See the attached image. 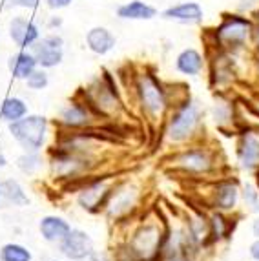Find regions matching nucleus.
Wrapping results in <instances>:
<instances>
[{
  "label": "nucleus",
  "mask_w": 259,
  "mask_h": 261,
  "mask_svg": "<svg viewBox=\"0 0 259 261\" xmlns=\"http://www.w3.org/2000/svg\"><path fill=\"white\" fill-rule=\"evenodd\" d=\"M203 128V110L186 95L170 108L166 121H164V137L170 144L183 146L197 139Z\"/></svg>",
  "instance_id": "obj_1"
},
{
  "label": "nucleus",
  "mask_w": 259,
  "mask_h": 261,
  "mask_svg": "<svg viewBox=\"0 0 259 261\" xmlns=\"http://www.w3.org/2000/svg\"><path fill=\"white\" fill-rule=\"evenodd\" d=\"M134 93L139 110H141L146 121H166V115H168L173 102L172 97H170L168 86L161 83V79L157 75L150 73V71H143V73L135 75Z\"/></svg>",
  "instance_id": "obj_2"
},
{
  "label": "nucleus",
  "mask_w": 259,
  "mask_h": 261,
  "mask_svg": "<svg viewBox=\"0 0 259 261\" xmlns=\"http://www.w3.org/2000/svg\"><path fill=\"white\" fill-rule=\"evenodd\" d=\"M166 236H168V226L161 219H146L132 230L124 245L137 257V261H161Z\"/></svg>",
  "instance_id": "obj_3"
},
{
  "label": "nucleus",
  "mask_w": 259,
  "mask_h": 261,
  "mask_svg": "<svg viewBox=\"0 0 259 261\" xmlns=\"http://www.w3.org/2000/svg\"><path fill=\"white\" fill-rule=\"evenodd\" d=\"M172 166L175 172H181L188 177H208L216 174L217 157L216 152L208 146L190 144L186 148H181L177 153H173Z\"/></svg>",
  "instance_id": "obj_4"
},
{
  "label": "nucleus",
  "mask_w": 259,
  "mask_h": 261,
  "mask_svg": "<svg viewBox=\"0 0 259 261\" xmlns=\"http://www.w3.org/2000/svg\"><path fill=\"white\" fill-rule=\"evenodd\" d=\"M8 130L22 152H40L46 144L49 121L39 113H28L20 121L8 124Z\"/></svg>",
  "instance_id": "obj_5"
},
{
  "label": "nucleus",
  "mask_w": 259,
  "mask_h": 261,
  "mask_svg": "<svg viewBox=\"0 0 259 261\" xmlns=\"http://www.w3.org/2000/svg\"><path fill=\"white\" fill-rule=\"evenodd\" d=\"M82 99L86 100L88 106L93 110V113L99 119H113L122 108L121 93L108 73H104L102 79H97L91 86H88Z\"/></svg>",
  "instance_id": "obj_6"
},
{
  "label": "nucleus",
  "mask_w": 259,
  "mask_h": 261,
  "mask_svg": "<svg viewBox=\"0 0 259 261\" xmlns=\"http://www.w3.org/2000/svg\"><path fill=\"white\" fill-rule=\"evenodd\" d=\"M254 22L241 15H226L219 26L214 30L216 48L226 51H238L245 48L246 42L252 39Z\"/></svg>",
  "instance_id": "obj_7"
},
{
  "label": "nucleus",
  "mask_w": 259,
  "mask_h": 261,
  "mask_svg": "<svg viewBox=\"0 0 259 261\" xmlns=\"http://www.w3.org/2000/svg\"><path fill=\"white\" fill-rule=\"evenodd\" d=\"M49 168L57 179H79L88 174L91 166L90 157L86 153L75 152L64 144L57 146L49 152Z\"/></svg>",
  "instance_id": "obj_8"
},
{
  "label": "nucleus",
  "mask_w": 259,
  "mask_h": 261,
  "mask_svg": "<svg viewBox=\"0 0 259 261\" xmlns=\"http://www.w3.org/2000/svg\"><path fill=\"white\" fill-rule=\"evenodd\" d=\"M99 117H97L93 110L88 106V102L82 97H75L59 110V117L57 122L59 126L66 132H84L91 130L95 126Z\"/></svg>",
  "instance_id": "obj_9"
},
{
  "label": "nucleus",
  "mask_w": 259,
  "mask_h": 261,
  "mask_svg": "<svg viewBox=\"0 0 259 261\" xmlns=\"http://www.w3.org/2000/svg\"><path fill=\"white\" fill-rule=\"evenodd\" d=\"M113 187H115V185H113L112 179H108V177L86 179V181H84V187L77 192V205L90 214L100 212V210H104L106 203H108Z\"/></svg>",
  "instance_id": "obj_10"
},
{
  "label": "nucleus",
  "mask_w": 259,
  "mask_h": 261,
  "mask_svg": "<svg viewBox=\"0 0 259 261\" xmlns=\"http://www.w3.org/2000/svg\"><path fill=\"white\" fill-rule=\"evenodd\" d=\"M239 201H241V187L232 177L217 179L208 192V205L212 210L232 214L238 210Z\"/></svg>",
  "instance_id": "obj_11"
},
{
  "label": "nucleus",
  "mask_w": 259,
  "mask_h": 261,
  "mask_svg": "<svg viewBox=\"0 0 259 261\" xmlns=\"http://www.w3.org/2000/svg\"><path fill=\"white\" fill-rule=\"evenodd\" d=\"M139 205V190L134 185H115L112 190L108 203L104 206V212L108 214V218L113 221H122L130 218L132 212Z\"/></svg>",
  "instance_id": "obj_12"
},
{
  "label": "nucleus",
  "mask_w": 259,
  "mask_h": 261,
  "mask_svg": "<svg viewBox=\"0 0 259 261\" xmlns=\"http://www.w3.org/2000/svg\"><path fill=\"white\" fill-rule=\"evenodd\" d=\"M42 70H51L64 61V40L61 35H46L39 39L30 49Z\"/></svg>",
  "instance_id": "obj_13"
},
{
  "label": "nucleus",
  "mask_w": 259,
  "mask_h": 261,
  "mask_svg": "<svg viewBox=\"0 0 259 261\" xmlns=\"http://www.w3.org/2000/svg\"><path fill=\"white\" fill-rule=\"evenodd\" d=\"M57 247L61 256L69 261H86L95 250L91 236L82 228H71V232Z\"/></svg>",
  "instance_id": "obj_14"
},
{
  "label": "nucleus",
  "mask_w": 259,
  "mask_h": 261,
  "mask_svg": "<svg viewBox=\"0 0 259 261\" xmlns=\"http://www.w3.org/2000/svg\"><path fill=\"white\" fill-rule=\"evenodd\" d=\"M236 159L241 170L254 174L259 170V135L246 130L241 132L236 144Z\"/></svg>",
  "instance_id": "obj_15"
},
{
  "label": "nucleus",
  "mask_w": 259,
  "mask_h": 261,
  "mask_svg": "<svg viewBox=\"0 0 259 261\" xmlns=\"http://www.w3.org/2000/svg\"><path fill=\"white\" fill-rule=\"evenodd\" d=\"M9 37L18 49H31L37 40L40 39V30L31 18L13 17L9 20Z\"/></svg>",
  "instance_id": "obj_16"
},
{
  "label": "nucleus",
  "mask_w": 259,
  "mask_h": 261,
  "mask_svg": "<svg viewBox=\"0 0 259 261\" xmlns=\"http://www.w3.org/2000/svg\"><path fill=\"white\" fill-rule=\"evenodd\" d=\"M71 228H73L71 223L62 216H57V214H48V216L40 218L39 221L40 238L49 245H59L71 232Z\"/></svg>",
  "instance_id": "obj_17"
},
{
  "label": "nucleus",
  "mask_w": 259,
  "mask_h": 261,
  "mask_svg": "<svg viewBox=\"0 0 259 261\" xmlns=\"http://www.w3.org/2000/svg\"><path fill=\"white\" fill-rule=\"evenodd\" d=\"M203 8L197 2H181L163 11V18L181 22V24H197L203 20Z\"/></svg>",
  "instance_id": "obj_18"
},
{
  "label": "nucleus",
  "mask_w": 259,
  "mask_h": 261,
  "mask_svg": "<svg viewBox=\"0 0 259 261\" xmlns=\"http://www.w3.org/2000/svg\"><path fill=\"white\" fill-rule=\"evenodd\" d=\"M204 57L195 48H185L175 57V70L186 77H197L204 70Z\"/></svg>",
  "instance_id": "obj_19"
},
{
  "label": "nucleus",
  "mask_w": 259,
  "mask_h": 261,
  "mask_svg": "<svg viewBox=\"0 0 259 261\" xmlns=\"http://www.w3.org/2000/svg\"><path fill=\"white\" fill-rule=\"evenodd\" d=\"M117 39L108 28L95 26L86 33V46L95 55H108L115 48Z\"/></svg>",
  "instance_id": "obj_20"
},
{
  "label": "nucleus",
  "mask_w": 259,
  "mask_h": 261,
  "mask_svg": "<svg viewBox=\"0 0 259 261\" xmlns=\"http://www.w3.org/2000/svg\"><path fill=\"white\" fill-rule=\"evenodd\" d=\"M8 68L13 79H17V81H26V79L39 68V64H37L33 53H31L30 49H20V51L13 53V55L9 57Z\"/></svg>",
  "instance_id": "obj_21"
},
{
  "label": "nucleus",
  "mask_w": 259,
  "mask_h": 261,
  "mask_svg": "<svg viewBox=\"0 0 259 261\" xmlns=\"http://www.w3.org/2000/svg\"><path fill=\"white\" fill-rule=\"evenodd\" d=\"M228 218V214L219 212V210H212L208 216V234H210V243H219V241L228 240L234 232L236 223Z\"/></svg>",
  "instance_id": "obj_22"
},
{
  "label": "nucleus",
  "mask_w": 259,
  "mask_h": 261,
  "mask_svg": "<svg viewBox=\"0 0 259 261\" xmlns=\"http://www.w3.org/2000/svg\"><path fill=\"white\" fill-rule=\"evenodd\" d=\"M117 17L122 20H151L157 17V9L143 0H132L117 8Z\"/></svg>",
  "instance_id": "obj_23"
},
{
  "label": "nucleus",
  "mask_w": 259,
  "mask_h": 261,
  "mask_svg": "<svg viewBox=\"0 0 259 261\" xmlns=\"http://www.w3.org/2000/svg\"><path fill=\"white\" fill-rule=\"evenodd\" d=\"M2 188V199L8 203V205L13 206H28L30 205V196H28L26 188L22 187L20 181L13 177H8L0 183Z\"/></svg>",
  "instance_id": "obj_24"
},
{
  "label": "nucleus",
  "mask_w": 259,
  "mask_h": 261,
  "mask_svg": "<svg viewBox=\"0 0 259 261\" xmlns=\"http://www.w3.org/2000/svg\"><path fill=\"white\" fill-rule=\"evenodd\" d=\"M28 113H30V108H28V102L22 97L17 95H11V97H6L2 100V105H0V119L8 124L15 121H20L22 117H26Z\"/></svg>",
  "instance_id": "obj_25"
},
{
  "label": "nucleus",
  "mask_w": 259,
  "mask_h": 261,
  "mask_svg": "<svg viewBox=\"0 0 259 261\" xmlns=\"http://www.w3.org/2000/svg\"><path fill=\"white\" fill-rule=\"evenodd\" d=\"M212 119L221 130L230 128L234 124V106L225 99H217L212 105Z\"/></svg>",
  "instance_id": "obj_26"
},
{
  "label": "nucleus",
  "mask_w": 259,
  "mask_h": 261,
  "mask_svg": "<svg viewBox=\"0 0 259 261\" xmlns=\"http://www.w3.org/2000/svg\"><path fill=\"white\" fill-rule=\"evenodd\" d=\"M0 261H33V252L26 245L9 241L0 247Z\"/></svg>",
  "instance_id": "obj_27"
},
{
  "label": "nucleus",
  "mask_w": 259,
  "mask_h": 261,
  "mask_svg": "<svg viewBox=\"0 0 259 261\" xmlns=\"http://www.w3.org/2000/svg\"><path fill=\"white\" fill-rule=\"evenodd\" d=\"M42 157H40V152H22L20 155L17 157V168L20 170L22 174L26 175H35L42 168Z\"/></svg>",
  "instance_id": "obj_28"
},
{
  "label": "nucleus",
  "mask_w": 259,
  "mask_h": 261,
  "mask_svg": "<svg viewBox=\"0 0 259 261\" xmlns=\"http://www.w3.org/2000/svg\"><path fill=\"white\" fill-rule=\"evenodd\" d=\"M241 201L252 214H259V190L254 181H246L241 187Z\"/></svg>",
  "instance_id": "obj_29"
},
{
  "label": "nucleus",
  "mask_w": 259,
  "mask_h": 261,
  "mask_svg": "<svg viewBox=\"0 0 259 261\" xmlns=\"http://www.w3.org/2000/svg\"><path fill=\"white\" fill-rule=\"evenodd\" d=\"M28 86V90L31 92H42L46 90L49 84V75H48V70H42V68H37L30 77L24 81Z\"/></svg>",
  "instance_id": "obj_30"
},
{
  "label": "nucleus",
  "mask_w": 259,
  "mask_h": 261,
  "mask_svg": "<svg viewBox=\"0 0 259 261\" xmlns=\"http://www.w3.org/2000/svg\"><path fill=\"white\" fill-rule=\"evenodd\" d=\"M8 8H22V9H33L39 6V0H6Z\"/></svg>",
  "instance_id": "obj_31"
},
{
  "label": "nucleus",
  "mask_w": 259,
  "mask_h": 261,
  "mask_svg": "<svg viewBox=\"0 0 259 261\" xmlns=\"http://www.w3.org/2000/svg\"><path fill=\"white\" fill-rule=\"evenodd\" d=\"M73 0H46V6L49 9H64L71 4Z\"/></svg>",
  "instance_id": "obj_32"
},
{
  "label": "nucleus",
  "mask_w": 259,
  "mask_h": 261,
  "mask_svg": "<svg viewBox=\"0 0 259 261\" xmlns=\"http://www.w3.org/2000/svg\"><path fill=\"white\" fill-rule=\"evenodd\" d=\"M88 261H113V259L106 252H100V250H93V254H91L90 259H88Z\"/></svg>",
  "instance_id": "obj_33"
},
{
  "label": "nucleus",
  "mask_w": 259,
  "mask_h": 261,
  "mask_svg": "<svg viewBox=\"0 0 259 261\" xmlns=\"http://www.w3.org/2000/svg\"><path fill=\"white\" fill-rule=\"evenodd\" d=\"M248 254H250V257L254 261H259V240L252 241L250 248H248Z\"/></svg>",
  "instance_id": "obj_34"
},
{
  "label": "nucleus",
  "mask_w": 259,
  "mask_h": 261,
  "mask_svg": "<svg viewBox=\"0 0 259 261\" xmlns=\"http://www.w3.org/2000/svg\"><path fill=\"white\" fill-rule=\"evenodd\" d=\"M161 261H195L192 256H170V257H164Z\"/></svg>",
  "instance_id": "obj_35"
},
{
  "label": "nucleus",
  "mask_w": 259,
  "mask_h": 261,
  "mask_svg": "<svg viewBox=\"0 0 259 261\" xmlns=\"http://www.w3.org/2000/svg\"><path fill=\"white\" fill-rule=\"evenodd\" d=\"M252 236H254L255 240H259V216L252 221Z\"/></svg>",
  "instance_id": "obj_36"
},
{
  "label": "nucleus",
  "mask_w": 259,
  "mask_h": 261,
  "mask_svg": "<svg viewBox=\"0 0 259 261\" xmlns=\"http://www.w3.org/2000/svg\"><path fill=\"white\" fill-rule=\"evenodd\" d=\"M252 39H254L255 49H257V53H259V22L254 26V33H252Z\"/></svg>",
  "instance_id": "obj_37"
},
{
  "label": "nucleus",
  "mask_w": 259,
  "mask_h": 261,
  "mask_svg": "<svg viewBox=\"0 0 259 261\" xmlns=\"http://www.w3.org/2000/svg\"><path fill=\"white\" fill-rule=\"evenodd\" d=\"M8 166V157H6V153L4 152H0V172Z\"/></svg>",
  "instance_id": "obj_38"
},
{
  "label": "nucleus",
  "mask_w": 259,
  "mask_h": 261,
  "mask_svg": "<svg viewBox=\"0 0 259 261\" xmlns=\"http://www.w3.org/2000/svg\"><path fill=\"white\" fill-rule=\"evenodd\" d=\"M61 24H62L61 18H51V20H49V28H59Z\"/></svg>",
  "instance_id": "obj_39"
},
{
  "label": "nucleus",
  "mask_w": 259,
  "mask_h": 261,
  "mask_svg": "<svg viewBox=\"0 0 259 261\" xmlns=\"http://www.w3.org/2000/svg\"><path fill=\"white\" fill-rule=\"evenodd\" d=\"M254 185L257 187V190H259V170H257V172H254Z\"/></svg>",
  "instance_id": "obj_40"
},
{
  "label": "nucleus",
  "mask_w": 259,
  "mask_h": 261,
  "mask_svg": "<svg viewBox=\"0 0 259 261\" xmlns=\"http://www.w3.org/2000/svg\"><path fill=\"white\" fill-rule=\"evenodd\" d=\"M257 75H259V57H257Z\"/></svg>",
  "instance_id": "obj_41"
},
{
  "label": "nucleus",
  "mask_w": 259,
  "mask_h": 261,
  "mask_svg": "<svg viewBox=\"0 0 259 261\" xmlns=\"http://www.w3.org/2000/svg\"><path fill=\"white\" fill-rule=\"evenodd\" d=\"M0 199H2V188H0Z\"/></svg>",
  "instance_id": "obj_42"
},
{
  "label": "nucleus",
  "mask_w": 259,
  "mask_h": 261,
  "mask_svg": "<svg viewBox=\"0 0 259 261\" xmlns=\"http://www.w3.org/2000/svg\"><path fill=\"white\" fill-rule=\"evenodd\" d=\"M49 261H61V259H49Z\"/></svg>",
  "instance_id": "obj_43"
},
{
  "label": "nucleus",
  "mask_w": 259,
  "mask_h": 261,
  "mask_svg": "<svg viewBox=\"0 0 259 261\" xmlns=\"http://www.w3.org/2000/svg\"><path fill=\"white\" fill-rule=\"evenodd\" d=\"M257 22H259V11H257Z\"/></svg>",
  "instance_id": "obj_44"
}]
</instances>
